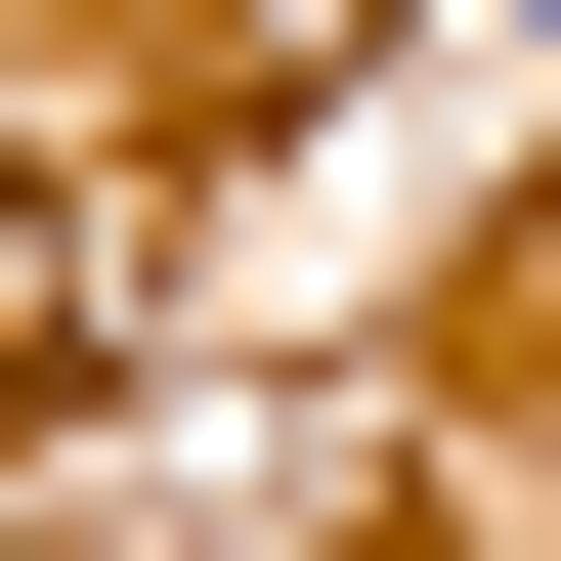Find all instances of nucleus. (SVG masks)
Instances as JSON below:
<instances>
[{"instance_id": "1", "label": "nucleus", "mask_w": 561, "mask_h": 561, "mask_svg": "<svg viewBox=\"0 0 561 561\" xmlns=\"http://www.w3.org/2000/svg\"><path fill=\"white\" fill-rule=\"evenodd\" d=\"M44 346H87V173H0V389H44Z\"/></svg>"}]
</instances>
